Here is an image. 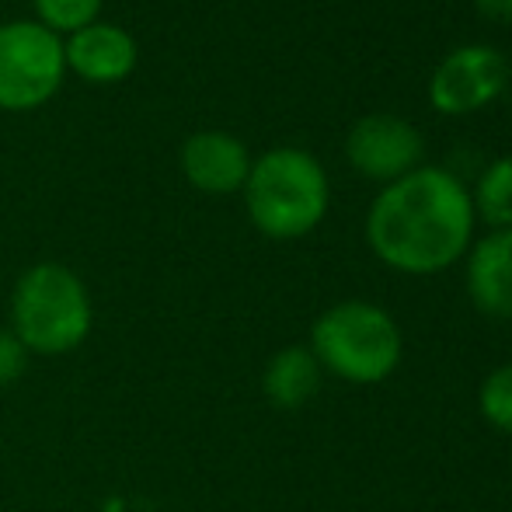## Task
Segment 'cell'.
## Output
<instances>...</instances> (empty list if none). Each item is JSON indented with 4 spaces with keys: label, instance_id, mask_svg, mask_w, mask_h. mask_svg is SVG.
I'll use <instances>...</instances> for the list:
<instances>
[{
    "label": "cell",
    "instance_id": "obj_15",
    "mask_svg": "<svg viewBox=\"0 0 512 512\" xmlns=\"http://www.w3.org/2000/svg\"><path fill=\"white\" fill-rule=\"evenodd\" d=\"M28 359L32 352L18 342V335L11 328H0V387L18 384L28 370Z\"/></svg>",
    "mask_w": 512,
    "mask_h": 512
},
{
    "label": "cell",
    "instance_id": "obj_12",
    "mask_svg": "<svg viewBox=\"0 0 512 512\" xmlns=\"http://www.w3.org/2000/svg\"><path fill=\"white\" fill-rule=\"evenodd\" d=\"M471 206L495 230L512 227V157H499V161H492L481 171Z\"/></svg>",
    "mask_w": 512,
    "mask_h": 512
},
{
    "label": "cell",
    "instance_id": "obj_1",
    "mask_svg": "<svg viewBox=\"0 0 512 512\" xmlns=\"http://www.w3.org/2000/svg\"><path fill=\"white\" fill-rule=\"evenodd\" d=\"M471 192L446 168H415L370 206L366 241L391 269L429 276L450 269L471 244Z\"/></svg>",
    "mask_w": 512,
    "mask_h": 512
},
{
    "label": "cell",
    "instance_id": "obj_4",
    "mask_svg": "<svg viewBox=\"0 0 512 512\" xmlns=\"http://www.w3.org/2000/svg\"><path fill=\"white\" fill-rule=\"evenodd\" d=\"M307 349L321 370L349 384H380L401 363V328L384 307L345 300L317 317Z\"/></svg>",
    "mask_w": 512,
    "mask_h": 512
},
{
    "label": "cell",
    "instance_id": "obj_11",
    "mask_svg": "<svg viewBox=\"0 0 512 512\" xmlns=\"http://www.w3.org/2000/svg\"><path fill=\"white\" fill-rule=\"evenodd\" d=\"M321 363L307 345H286L276 356L265 363L262 373V391L269 398V405L283 411L304 408L321 387Z\"/></svg>",
    "mask_w": 512,
    "mask_h": 512
},
{
    "label": "cell",
    "instance_id": "obj_16",
    "mask_svg": "<svg viewBox=\"0 0 512 512\" xmlns=\"http://www.w3.org/2000/svg\"><path fill=\"white\" fill-rule=\"evenodd\" d=\"M478 7L488 14V18L512 21V0H478Z\"/></svg>",
    "mask_w": 512,
    "mask_h": 512
},
{
    "label": "cell",
    "instance_id": "obj_3",
    "mask_svg": "<svg viewBox=\"0 0 512 512\" xmlns=\"http://www.w3.org/2000/svg\"><path fill=\"white\" fill-rule=\"evenodd\" d=\"M248 216L265 237H304L328 213V175L307 150L279 147L251 161L244 182Z\"/></svg>",
    "mask_w": 512,
    "mask_h": 512
},
{
    "label": "cell",
    "instance_id": "obj_7",
    "mask_svg": "<svg viewBox=\"0 0 512 512\" xmlns=\"http://www.w3.org/2000/svg\"><path fill=\"white\" fill-rule=\"evenodd\" d=\"M425 143L411 122L398 115H366L345 136V157L366 178L398 182L408 171L422 168Z\"/></svg>",
    "mask_w": 512,
    "mask_h": 512
},
{
    "label": "cell",
    "instance_id": "obj_2",
    "mask_svg": "<svg viewBox=\"0 0 512 512\" xmlns=\"http://www.w3.org/2000/svg\"><path fill=\"white\" fill-rule=\"evenodd\" d=\"M95 328L91 293L77 272L60 262H39L21 272L11 293V331L32 356H67Z\"/></svg>",
    "mask_w": 512,
    "mask_h": 512
},
{
    "label": "cell",
    "instance_id": "obj_8",
    "mask_svg": "<svg viewBox=\"0 0 512 512\" xmlns=\"http://www.w3.org/2000/svg\"><path fill=\"white\" fill-rule=\"evenodd\" d=\"M182 171L199 192L209 196H227V192L244 189L251 171L248 147L234 140L230 133H196L182 147Z\"/></svg>",
    "mask_w": 512,
    "mask_h": 512
},
{
    "label": "cell",
    "instance_id": "obj_5",
    "mask_svg": "<svg viewBox=\"0 0 512 512\" xmlns=\"http://www.w3.org/2000/svg\"><path fill=\"white\" fill-rule=\"evenodd\" d=\"M67 56L56 32L39 21L0 25V108L28 112L60 91Z\"/></svg>",
    "mask_w": 512,
    "mask_h": 512
},
{
    "label": "cell",
    "instance_id": "obj_14",
    "mask_svg": "<svg viewBox=\"0 0 512 512\" xmlns=\"http://www.w3.org/2000/svg\"><path fill=\"white\" fill-rule=\"evenodd\" d=\"M478 408L492 429L512 432V363L488 373L478 391Z\"/></svg>",
    "mask_w": 512,
    "mask_h": 512
},
{
    "label": "cell",
    "instance_id": "obj_10",
    "mask_svg": "<svg viewBox=\"0 0 512 512\" xmlns=\"http://www.w3.org/2000/svg\"><path fill=\"white\" fill-rule=\"evenodd\" d=\"M467 293L488 317H512V227L492 230L467 258Z\"/></svg>",
    "mask_w": 512,
    "mask_h": 512
},
{
    "label": "cell",
    "instance_id": "obj_9",
    "mask_svg": "<svg viewBox=\"0 0 512 512\" xmlns=\"http://www.w3.org/2000/svg\"><path fill=\"white\" fill-rule=\"evenodd\" d=\"M63 56H67V67L77 70L84 81L115 84L133 74L136 42H133V35L122 32V28L91 21L88 28L70 35V42L63 46Z\"/></svg>",
    "mask_w": 512,
    "mask_h": 512
},
{
    "label": "cell",
    "instance_id": "obj_6",
    "mask_svg": "<svg viewBox=\"0 0 512 512\" xmlns=\"http://www.w3.org/2000/svg\"><path fill=\"white\" fill-rule=\"evenodd\" d=\"M509 81V63L492 46L453 49L429 81V102L443 115L478 112L502 95Z\"/></svg>",
    "mask_w": 512,
    "mask_h": 512
},
{
    "label": "cell",
    "instance_id": "obj_13",
    "mask_svg": "<svg viewBox=\"0 0 512 512\" xmlns=\"http://www.w3.org/2000/svg\"><path fill=\"white\" fill-rule=\"evenodd\" d=\"M39 11V25H46L49 32H81L102 11V0H35Z\"/></svg>",
    "mask_w": 512,
    "mask_h": 512
}]
</instances>
